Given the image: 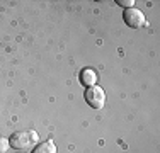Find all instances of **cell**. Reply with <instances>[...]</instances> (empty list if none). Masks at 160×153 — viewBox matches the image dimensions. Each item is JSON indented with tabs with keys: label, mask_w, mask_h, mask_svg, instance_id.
Listing matches in <instances>:
<instances>
[{
	"label": "cell",
	"mask_w": 160,
	"mask_h": 153,
	"mask_svg": "<svg viewBox=\"0 0 160 153\" xmlns=\"http://www.w3.org/2000/svg\"><path fill=\"white\" fill-rule=\"evenodd\" d=\"M38 140H39L38 133L32 131V129H28V131L14 133V135L10 136L9 143H10V146L16 148V150H28V148H31L32 145L38 143Z\"/></svg>",
	"instance_id": "1"
},
{
	"label": "cell",
	"mask_w": 160,
	"mask_h": 153,
	"mask_svg": "<svg viewBox=\"0 0 160 153\" xmlns=\"http://www.w3.org/2000/svg\"><path fill=\"white\" fill-rule=\"evenodd\" d=\"M85 101L92 109H102L106 104V94L99 85L89 87V89L85 90Z\"/></svg>",
	"instance_id": "2"
},
{
	"label": "cell",
	"mask_w": 160,
	"mask_h": 153,
	"mask_svg": "<svg viewBox=\"0 0 160 153\" xmlns=\"http://www.w3.org/2000/svg\"><path fill=\"white\" fill-rule=\"evenodd\" d=\"M123 17H124V22L129 26V27H133V29H138V27H142V26H145V15L142 10H138L136 7H131V9H126L124 10V14H123Z\"/></svg>",
	"instance_id": "3"
},
{
	"label": "cell",
	"mask_w": 160,
	"mask_h": 153,
	"mask_svg": "<svg viewBox=\"0 0 160 153\" xmlns=\"http://www.w3.org/2000/svg\"><path fill=\"white\" fill-rule=\"evenodd\" d=\"M80 82L89 89V87H94L97 82V73L92 70V68H85V70L80 73Z\"/></svg>",
	"instance_id": "4"
},
{
	"label": "cell",
	"mask_w": 160,
	"mask_h": 153,
	"mask_svg": "<svg viewBox=\"0 0 160 153\" xmlns=\"http://www.w3.org/2000/svg\"><path fill=\"white\" fill-rule=\"evenodd\" d=\"M32 153H56V145L53 143L51 140L43 141V143H39L36 148H34Z\"/></svg>",
	"instance_id": "5"
},
{
	"label": "cell",
	"mask_w": 160,
	"mask_h": 153,
	"mask_svg": "<svg viewBox=\"0 0 160 153\" xmlns=\"http://www.w3.org/2000/svg\"><path fill=\"white\" fill-rule=\"evenodd\" d=\"M9 146H10L9 140H5V138L0 136V153H5L7 150H9Z\"/></svg>",
	"instance_id": "6"
},
{
	"label": "cell",
	"mask_w": 160,
	"mask_h": 153,
	"mask_svg": "<svg viewBox=\"0 0 160 153\" xmlns=\"http://www.w3.org/2000/svg\"><path fill=\"white\" fill-rule=\"evenodd\" d=\"M118 3H119L121 7H124V9H131V7L135 5V0H118Z\"/></svg>",
	"instance_id": "7"
}]
</instances>
